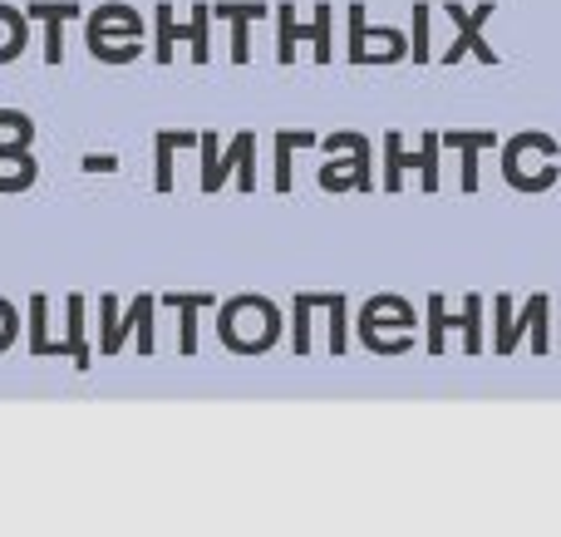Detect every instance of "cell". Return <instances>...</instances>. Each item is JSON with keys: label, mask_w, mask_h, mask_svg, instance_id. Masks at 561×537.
Segmentation results:
<instances>
[{"label": "cell", "mask_w": 561, "mask_h": 537, "mask_svg": "<svg viewBox=\"0 0 561 537\" xmlns=\"http://www.w3.org/2000/svg\"><path fill=\"white\" fill-rule=\"evenodd\" d=\"M197 148H203V193L213 197L217 187L227 183V173L237 168V183H242V193H256V134L247 128V134H237L232 144H227V153H217V128H203L197 134Z\"/></svg>", "instance_id": "cell-1"}, {"label": "cell", "mask_w": 561, "mask_h": 537, "mask_svg": "<svg viewBox=\"0 0 561 537\" xmlns=\"http://www.w3.org/2000/svg\"><path fill=\"white\" fill-rule=\"evenodd\" d=\"M153 15H158V49H153L158 65H173V45H178V39H187V45H193L197 65H207V59H213V10H207V0H197L193 20H183V25L173 20V5H168V0H163V5H153Z\"/></svg>", "instance_id": "cell-2"}, {"label": "cell", "mask_w": 561, "mask_h": 537, "mask_svg": "<svg viewBox=\"0 0 561 537\" xmlns=\"http://www.w3.org/2000/svg\"><path fill=\"white\" fill-rule=\"evenodd\" d=\"M444 15H448V25H454V45L444 49V65L454 69L463 55H473V59H483V65L493 69L497 65V49L483 39V25L493 20V0H483V5H473V10L458 5V0H448Z\"/></svg>", "instance_id": "cell-3"}, {"label": "cell", "mask_w": 561, "mask_h": 537, "mask_svg": "<svg viewBox=\"0 0 561 537\" xmlns=\"http://www.w3.org/2000/svg\"><path fill=\"white\" fill-rule=\"evenodd\" d=\"M448 325H458L463 331V345L468 351H483V296H468L463 301V316H448V306H444V296H428V351H444V335H448Z\"/></svg>", "instance_id": "cell-4"}, {"label": "cell", "mask_w": 561, "mask_h": 537, "mask_svg": "<svg viewBox=\"0 0 561 537\" xmlns=\"http://www.w3.org/2000/svg\"><path fill=\"white\" fill-rule=\"evenodd\" d=\"M207 10H213V20L232 25V59L247 65V59H252V25L266 15V5L262 0H217V5H207Z\"/></svg>", "instance_id": "cell-5"}, {"label": "cell", "mask_w": 561, "mask_h": 537, "mask_svg": "<svg viewBox=\"0 0 561 537\" xmlns=\"http://www.w3.org/2000/svg\"><path fill=\"white\" fill-rule=\"evenodd\" d=\"M25 15L45 25V65H59L65 59V20H79V5L75 0H30Z\"/></svg>", "instance_id": "cell-6"}, {"label": "cell", "mask_w": 561, "mask_h": 537, "mask_svg": "<svg viewBox=\"0 0 561 537\" xmlns=\"http://www.w3.org/2000/svg\"><path fill=\"white\" fill-rule=\"evenodd\" d=\"M438 148H454V153L463 158V193H478V153L497 148V134L493 128H444Z\"/></svg>", "instance_id": "cell-7"}, {"label": "cell", "mask_w": 561, "mask_h": 537, "mask_svg": "<svg viewBox=\"0 0 561 537\" xmlns=\"http://www.w3.org/2000/svg\"><path fill=\"white\" fill-rule=\"evenodd\" d=\"M365 45H369V25H365V5H350V65H365ZM375 45H385L394 59H404L409 55V39L399 35V30H375Z\"/></svg>", "instance_id": "cell-8"}, {"label": "cell", "mask_w": 561, "mask_h": 537, "mask_svg": "<svg viewBox=\"0 0 561 537\" xmlns=\"http://www.w3.org/2000/svg\"><path fill=\"white\" fill-rule=\"evenodd\" d=\"M178 148H197L193 128H163V134H158V144H153V153H158L153 187H158V193H173V153H178Z\"/></svg>", "instance_id": "cell-9"}, {"label": "cell", "mask_w": 561, "mask_h": 537, "mask_svg": "<svg viewBox=\"0 0 561 537\" xmlns=\"http://www.w3.org/2000/svg\"><path fill=\"white\" fill-rule=\"evenodd\" d=\"M104 30H124L128 39H138L144 35V20H138V10H128V5H99V10H89V20H84V35H104Z\"/></svg>", "instance_id": "cell-10"}, {"label": "cell", "mask_w": 561, "mask_h": 537, "mask_svg": "<svg viewBox=\"0 0 561 537\" xmlns=\"http://www.w3.org/2000/svg\"><path fill=\"white\" fill-rule=\"evenodd\" d=\"M409 168H419V153H409L404 134H399V128H389V134H385V187H389V193H399V187H404Z\"/></svg>", "instance_id": "cell-11"}, {"label": "cell", "mask_w": 561, "mask_h": 537, "mask_svg": "<svg viewBox=\"0 0 561 537\" xmlns=\"http://www.w3.org/2000/svg\"><path fill=\"white\" fill-rule=\"evenodd\" d=\"M310 144H320V134H310V128H280L276 134V193H290V153Z\"/></svg>", "instance_id": "cell-12"}, {"label": "cell", "mask_w": 561, "mask_h": 537, "mask_svg": "<svg viewBox=\"0 0 561 537\" xmlns=\"http://www.w3.org/2000/svg\"><path fill=\"white\" fill-rule=\"evenodd\" d=\"M330 15H335V5H330V0H320V5H316V20H310V25H300V20H296V30H290L296 39H316V59H320V65H330V59H335Z\"/></svg>", "instance_id": "cell-13"}, {"label": "cell", "mask_w": 561, "mask_h": 537, "mask_svg": "<svg viewBox=\"0 0 561 537\" xmlns=\"http://www.w3.org/2000/svg\"><path fill=\"white\" fill-rule=\"evenodd\" d=\"M163 301L173 306L178 316H183V351L193 355V351H197V311H203V306H213L217 296H187V292H168Z\"/></svg>", "instance_id": "cell-14"}, {"label": "cell", "mask_w": 561, "mask_h": 537, "mask_svg": "<svg viewBox=\"0 0 561 537\" xmlns=\"http://www.w3.org/2000/svg\"><path fill=\"white\" fill-rule=\"evenodd\" d=\"M20 49H25V15L0 5V65H10Z\"/></svg>", "instance_id": "cell-15"}, {"label": "cell", "mask_w": 561, "mask_h": 537, "mask_svg": "<svg viewBox=\"0 0 561 537\" xmlns=\"http://www.w3.org/2000/svg\"><path fill=\"white\" fill-rule=\"evenodd\" d=\"M153 296H134V306H128V321L124 331H138V351H153Z\"/></svg>", "instance_id": "cell-16"}, {"label": "cell", "mask_w": 561, "mask_h": 537, "mask_svg": "<svg viewBox=\"0 0 561 537\" xmlns=\"http://www.w3.org/2000/svg\"><path fill=\"white\" fill-rule=\"evenodd\" d=\"M65 351L79 361V370H89V345H84V296H69V335Z\"/></svg>", "instance_id": "cell-17"}, {"label": "cell", "mask_w": 561, "mask_h": 537, "mask_svg": "<svg viewBox=\"0 0 561 537\" xmlns=\"http://www.w3.org/2000/svg\"><path fill=\"white\" fill-rule=\"evenodd\" d=\"M276 25H280V35H276V65H296V5L290 0H280L276 5Z\"/></svg>", "instance_id": "cell-18"}, {"label": "cell", "mask_w": 561, "mask_h": 537, "mask_svg": "<svg viewBox=\"0 0 561 537\" xmlns=\"http://www.w3.org/2000/svg\"><path fill=\"white\" fill-rule=\"evenodd\" d=\"M419 183L424 193H438V134H419Z\"/></svg>", "instance_id": "cell-19"}, {"label": "cell", "mask_w": 561, "mask_h": 537, "mask_svg": "<svg viewBox=\"0 0 561 537\" xmlns=\"http://www.w3.org/2000/svg\"><path fill=\"white\" fill-rule=\"evenodd\" d=\"M316 306H325L330 311V351H345V296L340 292H325V296H316Z\"/></svg>", "instance_id": "cell-20"}, {"label": "cell", "mask_w": 561, "mask_h": 537, "mask_svg": "<svg viewBox=\"0 0 561 537\" xmlns=\"http://www.w3.org/2000/svg\"><path fill=\"white\" fill-rule=\"evenodd\" d=\"M99 311H104V355H114L118 345H124V325H118V301H114V296H104V301H99Z\"/></svg>", "instance_id": "cell-21"}, {"label": "cell", "mask_w": 561, "mask_h": 537, "mask_svg": "<svg viewBox=\"0 0 561 537\" xmlns=\"http://www.w3.org/2000/svg\"><path fill=\"white\" fill-rule=\"evenodd\" d=\"M428 10L434 5H424V0L414 5V65H424L428 59Z\"/></svg>", "instance_id": "cell-22"}, {"label": "cell", "mask_w": 561, "mask_h": 537, "mask_svg": "<svg viewBox=\"0 0 561 537\" xmlns=\"http://www.w3.org/2000/svg\"><path fill=\"white\" fill-rule=\"evenodd\" d=\"M89 55H94L99 65H128V59H138V39L134 45H89Z\"/></svg>", "instance_id": "cell-23"}, {"label": "cell", "mask_w": 561, "mask_h": 537, "mask_svg": "<svg viewBox=\"0 0 561 537\" xmlns=\"http://www.w3.org/2000/svg\"><path fill=\"white\" fill-rule=\"evenodd\" d=\"M547 296H533V345L537 351H547Z\"/></svg>", "instance_id": "cell-24"}, {"label": "cell", "mask_w": 561, "mask_h": 537, "mask_svg": "<svg viewBox=\"0 0 561 537\" xmlns=\"http://www.w3.org/2000/svg\"><path fill=\"white\" fill-rule=\"evenodd\" d=\"M0 128H10L15 138H35V124H30V114H20V108H0Z\"/></svg>", "instance_id": "cell-25"}, {"label": "cell", "mask_w": 561, "mask_h": 537, "mask_svg": "<svg viewBox=\"0 0 561 537\" xmlns=\"http://www.w3.org/2000/svg\"><path fill=\"white\" fill-rule=\"evenodd\" d=\"M30 183H35V168H20V173H5V178H0V193H25Z\"/></svg>", "instance_id": "cell-26"}, {"label": "cell", "mask_w": 561, "mask_h": 537, "mask_svg": "<svg viewBox=\"0 0 561 537\" xmlns=\"http://www.w3.org/2000/svg\"><path fill=\"white\" fill-rule=\"evenodd\" d=\"M84 168H89V173H114L118 158H114V153H89V158H84Z\"/></svg>", "instance_id": "cell-27"}]
</instances>
